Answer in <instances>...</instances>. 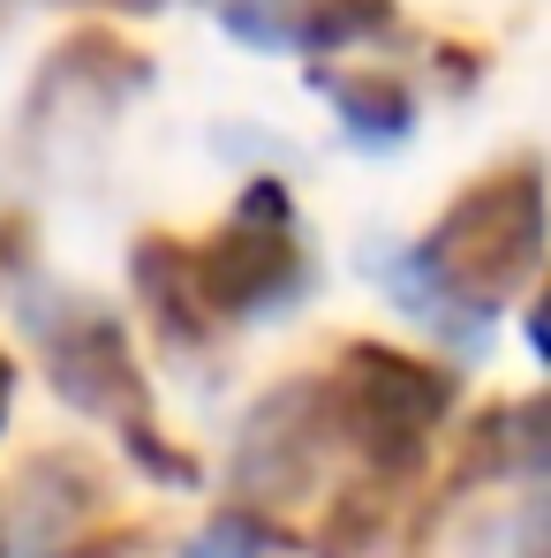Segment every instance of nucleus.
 <instances>
[]
</instances>
